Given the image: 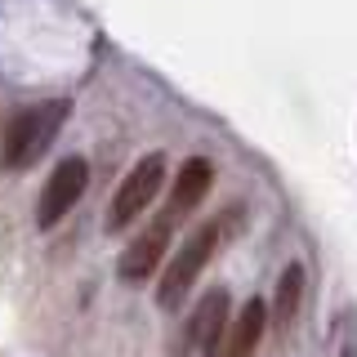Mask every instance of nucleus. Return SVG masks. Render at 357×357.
I'll return each mask as SVG.
<instances>
[{
    "label": "nucleus",
    "instance_id": "f257e3e1",
    "mask_svg": "<svg viewBox=\"0 0 357 357\" xmlns=\"http://www.w3.org/2000/svg\"><path fill=\"white\" fill-rule=\"evenodd\" d=\"M67 112H72V103H63V98H50V103H36V107H22L18 116L5 126L0 165H5V170H27V165H36L40 156H45V148L59 139Z\"/></svg>",
    "mask_w": 357,
    "mask_h": 357
},
{
    "label": "nucleus",
    "instance_id": "f03ea898",
    "mask_svg": "<svg viewBox=\"0 0 357 357\" xmlns=\"http://www.w3.org/2000/svg\"><path fill=\"white\" fill-rule=\"evenodd\" d=\"M215 245H219V219H206V223L192 232V237L178 245V255L165 264V277H161V286H156V304H161L165 312L183 308L188 290L197 286V277H201V268L210 264Z\"/></svg>",
    "mask_w": 357,
    "mask_h": 357
},
{
    "label": "nucleus",
    "instance_id": "7ed1b4c3",
    "mask_svg": "<svg viewBox=\"0 0 357 357\" xmlns=\"http://www.w3.org/2000/svg\"><path fill=\"white\" fill-rule=\"evenodd\" d=\"M161 183H165V152H148V156H143V161L126 174V183L116 188V197H112L107 228H112V232L130 228V223H134V219H139L143 210H148L152 201H156Z\"/></svg>",
    "mask_w": 357,
    "mask_h": 357
},
{
    "label": "nucleus",
    "instance_id": "20e7f679",
    "mask_svg": "<svg viewBox=\"0 0 357 357\" xmlns=\"http://www.w3.org/2000/svg\"><path fill=\"white\" fill-rule=\"evenodd\" d=\"M85 183H89V165L81 161V156L59 161V170L45 178V192H40V206H36V223H40V228H54V223L81 201Z\"/></svg>",
    "mask_w": 357,
    "mask_h": 357
},
{
    "label": "nucleus",
    "instance_id": "39448f33",
    "mask_svg": "<svg viewBox=\"0 0 357 357\" xmlns=\"http://www.w3.org/2000/svg\"><path fill=\"white\" fill-rule=\"evenodd\" d=\"M174 237V219L170 215H161V219H152L148 228L139 232L130 245H126V255H121V282H130V286H139V282H148V277L161 268L165 259V245H170Z\"/></svg>",
    "mask_w": 357,
    "mask_h": 357
},
{
    "label": "nucleus",
    "instance_id": "423d86ee",
    "mask_svg": "<svg viewBox=\"0 0 357 357\" xmlns=\"http://www.w3.org/2000/svg\"><path fill=\"white\" fill-rule=\"evenodd\" d=\"M210 188H215V165L206 156H188L174 174V188H170V219L178 223V219L192 215V210H201Z\"/></svg>",
    "mask_w": 357,
    "mask_h": 357
},
{
    "label": "nucleus",
    "instance_id": "0eeeda50",
    "mask_svg": "<svg viewBox=\"0 0 357 357\" xmlns=\"http://www.w3.org/2000/svg\"><path fill=\"white\" fill-rule=\"evenodd\" d=\"M223 326H228V290L215 286V290L201 295L192 321H188V340H192L201 353H223V340H219Z\"/></svg>",
    "mask_w": 357,
    "mask_h": 357
},
{
    "label": "nucleus",
    "instance_id": "6e6552de",
    "mask_svg": "<svg viewBox=\"0 0 357 357\" xmlns=\"http://www.w3.org/2000/svg\"><path fill=\"white\" fill-rule=\"evenodd\" d=\"M264 331H268V304L264 299H245V308L237 312L228 340H223V357H255Z\"/></svg>",
    "mask_w": 357,
    "mask_h": 357
},
{
    "label": "nucleus",
    "instance_id": "1a4fd4ad",
    "mask_svg": "<svg viewBox=\"0 0 357 357\" xmlns=\"http://www.w3.org/2000/svg\"><path fill=\"white\" fill-rule=\"evenodd\" d=\"M299 295H304V264H290L277 282V299H273V321L277 331L295 326V312H299Z\"/></svg>",
    "mask_w": 357,
    "mask_h": 357
}]
</instances>
